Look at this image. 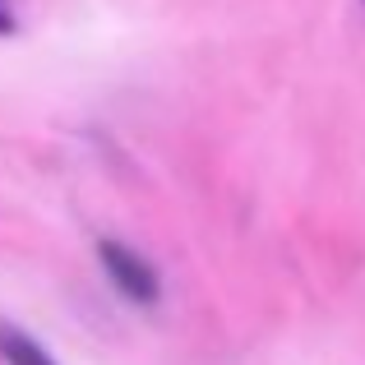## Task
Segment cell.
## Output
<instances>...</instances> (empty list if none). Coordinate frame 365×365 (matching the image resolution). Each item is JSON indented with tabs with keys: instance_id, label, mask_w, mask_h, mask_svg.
<instances>
[{
	"instance_id": "obj_1",
	"label": "cell",
	"mask_w": 365,
	"mask_h": 365,
	"mask_svg": "<svg viewBox=\"0 0 365 365\" xmlns=\"http://www.w3.org/2000/svg\"><path fill=\"white\" fill-rule=\"evenodd\" d=\"M98 259H102V268H107V277L116 282V292L130 296L134 305H153L162 296L158 268H153L148 259H139L125 241H98Z\"/></svg>"
},
{
	"instance_id": "obj_2",
	"label": "cell",
	"mask_w": 365,
	"mask_h": 365,
	"mask_svg": "<svg viewBox=\"0 0 365 365\" xmlns=\"http://www.w3.org/2000/svg\"><path fill=\"white\" fill-rule=\"evenodd\" d=\"M0 361L5 365H56L51 351L42 342H33L24 329H14V324H0Z\"/></svg>"
},
{
	"instance_id": "obj_3",
	"label": "cell",
	"mask_w": 365,
	"mask_h": 365,
	"mask_svg": "<svg viewBox=\"0 0 365 365\" xmlns=\"http://www.w3.org/2000/svg\"><path fill=\"white\" fill-rule=\"evenodd\" d=\"M0 33H14V14L5 9V0H0Z\"/></svg>"
},
{
	"instance_id": "obj_4",
	"label": "cell",
	"mask_w": 365,
	"mask_h": 365,
	"mask_svg": "<svg viewBox=\"0 0 365 365\" xmlns=\"http://www.w3.org/2000/svg\"><path fill=\"white\" fill-rule=\"evenodd\" d=\"M361 5H365V0H361Z\"/></svg>"
}]
</instances>
